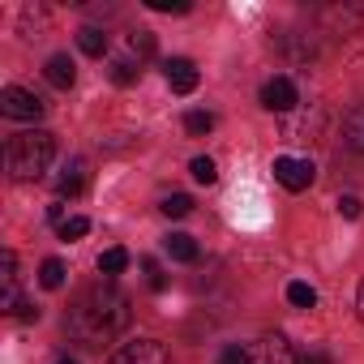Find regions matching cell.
Returning <instances> with one entry per match:
<instances>
[{
    "instance_id": "6da1fadb",
    "label": "cell",
    "mask_w": 364,
    "mask_h": 364,
    "mask_svg": "<svg viewBox=\"0 0 364 364\" xmlns=\"http://www.w3.org/2000/svg\"><path fill=\"white\" fill-rule=\"evenodd\" d=\"M65 330L82 343V347H103L116 334L129 330V296L120 287H86L69 313H65Z\"/></svg>"
},
{
    "instance_id": "7a4b0ae2",
    "label": "cell",
    "mask_w": 364,
    "mask_h": 364,
    "mask_svg": "<svg viewBox=\"0 0 364 364\" xmlns=\"http://www.w3.org/2000/svg\"><path fill=\"white\" fill-rule=\"evenodd\" d=\"M56 159V137L43 133V129H31V133H14L5 141V167L14 180H35L52 167Z\"/></svg>"
},
{
    "instance_id": "3957f363",
    "label": "cell",
    "mask_w": 364,
    "mask_h": 364,
    "mask_svg": "<svg viewBox=\"0 0 364 364\" xmlns=\"http://www.w3.org/2000/svg\"><path fill=\"white\" fill-rule=\"evenodd\" d=\"M48 112V103L26 90V86H5L0 90V116H9V120H39Z\"/></svg>"
},
{
    "instance_id": "277c9868",
    "label": "cell",
    "mask_w": 364,
    "mask_h": 364,
    "mask_svg": "<svg viewBox=\"0 0 364 364\" xmlns=\"http://www.w3.org/2000/svg\"><path fill=\"white\" fill-rule=\"evenodd\" d=\"M313 176H317L313 159H291V154H279L274 159V180H279L287 193H304L313 185Z\"/></svg>"
},
{
    "instance_id": "5b68a950",
    "label": "cell",
    "mask_w": 364,
    "mask_h": 364,
    "mask_svg": "<svg viewBox=\"0 0 364 364\" xmlns=\"http://www.w3.org/2000/svg\"><path fill=\"white\" fill-rule=\"evenodd\" d=\"M107 364H167V351L159 338H137V343H124Z\"/></svg>"
},
{
    "instance_id": "8992f818",
    "label": "cell",
    "mask_w": 364,
    "mask_h": 364,
    "mask_svg": "<svg viewBox=\"0 0 364 364\" xmlns=\"http://www.w3.org/2000/svg\"><path fill=\"white\" fill-rule=\"evenodd\" d=\"M163 73H167V86H171L176 95H193L198 82H202V73H198V65H193L189 56H171V60H163Z\"/></svg>"
},
{
    "instance_id": "52a82bcc",
    "label": "cell",
    "mask_w": 364,
    "mask_h": 364,
    "mask_svg": "<svg viewBox=\"0 0 364 364\" xmlns=\"http://www.w3.org/2000/svg\"><path fill=\"white\" fill-rule=\"evenodd\" d=\"M296 103H300V95H296V82H291V77L279 73V77H270V82L262 86V107H266V112H291Z\"/></svg>"
},
{
    "instance_id": "ba28073f",
    "label": "cell",
    "mask_w": 364,
    "mask_h": 364,
    "mask_svg": "<svg viewBox=\"0 0 364 364\" xmlns=\"http://www.w3.org/2000/svg\"><path fill=\"white\" fill-rule=\"evenodd\" d=\"M249 351H253V364H296L291 343H287L283 334H266V338H262V343H253Z\"/></svg>"
},
{
    "instance_id": "9c48e42d",
    "label": "cell",
    "mask_w": 364,
    "mask_h": 364,
    "mask_svg": "<svg viewBox=\"0 0 364 364\" xmlns=\"http://www.w3.org/2000/svg\"><path fill=\"white\" fill-rule=\"evenodd\" d=\"M82 189H86V159H69L60 167V176H56V193L60 198H77Z\"/></svg>"
},
{
    "instance_id": "30bf717a",
    "label": "cell",
    "mask_w": 364,
    "mask_h": 364,
    "mask_svg": "<svg viewBox=\"0 0 364 364\" xmlns=\"http://www.w3.org/2000/svg\"><path fill=\"white\" fill-rule=\"evenodd\" d=\"M43 77H48L56 90H73V82H77V65H73L65 52H56V56H48V65H43Z\"/></svg>"
},
{
    "instance_id": "8fae6325",
    "label": "cell",
    "mask_w": 364,
    "mask_h": 364,
    "mask_svg": "<svg viewBox=\"0 0 364 364\" xmlns=\"http://www.w3.org/2000/svg\"><path fill=\"white\" fill-rule=\"evenodd\" d=\"M163 249H167L171 262H198V240H193L189 232H171V236H163Z\"/></svg>"
},
{
    "instance_id": "7c38bea8",
    "label": "cell",
    "mask_w": 364,
    "mask_h": 364,
    "mask_svg": "<svg viewBox=\"0 0 364 364\" xmlns=\"http://www.w3.org/2000/svg\"><path fill=\"white\" fill-rule=\"evenodd\" d=\"M343 137H347V146H351V150H360V154H364V103L347 112V120H343Z\"/></svg>"
},
{
    "instance_id": "4fadbf2b",
    "label": "cell",
    "mask_w": 364,
    "mask_h": 364,
    "mask_svg": "<svg viewBox=\"0 0 364 364\" xmlns=\"http://www.w3.org/2000/svg\"><path fill=\"white\" fill-rule=\"evenodd\" d=\"M77 48H82L86 56H103V52H107V35H103L99 26H82V31H77Z\"/></svg>"
},
{
    "instance_id": "5bb4252c",
    "label": "cell",
    "mask_w": 364,
    "mask_h": 364,
    "mask_svg": "<svg viewBox=\"0 0 364 364\" xmlns=\"http://www.w3.org/2000/svg\"><path fill=\"white\" fill-rule=\"evenodd\" d=\"M39 283H43L48 291H60V287H65V262H60V257H48V262L39 266Z\"/></svg>"
},
{
    "instance_id": "9a60e30c",
    "label": "cell",
    "mask_w": 364,
    "mask_h": 364,
    "mask_svg": "<svg viewBox=\"0 0 364 364\" xmlns=\"http://www.w3.org/2000/svg\"><path fill=\"white\" fill-rule=\"evenodd\" d=\"M159 210H163L167 219H185V215L193 210V198H189V193H167V198L159 202Z\"/></svg>"
},
{
    "instance_id": "2e32d148",
    "label": "cell",
    "mask_w": 364,
    "mask_h": 364,
    "mask_svg": "<svg viewBox=\"0 0 364 364\" xmlns=\"http://www.w3.org/2000/svg\"><path fill=\"white\" fill-rule=\"evenodd\" d=\"M124 266H129V253H124V249H107V253H99V274L116 279V274H124Z\"/></svg>"
},
{
    "instance_id": "e0dca14e",
    "label": "cell",
    "mask_w": 364,
    "mask_h": 364,
    "mask_svg": "<svg viewBox=\"0 0 364 364\" xmlns=\"http://www.w3.org/2000/svg\"><path fill=\"white\" fill-rule=\"evenodd\" d=\"M107 77H112L116 86H133V82L141 77V69H137L133 60H112V65H107Z\"/></svg>"
},
{
    "instance_id": "ac0fdd59",
    "label": "cell",
    "mask_w": 364,
    "mask_h": 364,
    "mask_svg": "<svg viewBox=\"0 0 364 364\" xmlns=\"http://www.w3.org/2000/svg\"><path fill=\"white\" fill-rule=\"evenodd\" d=\"M287 304L291 309H317V291L309 283H287Z\"/></svg>"
},
{
    "instance_id": "d6986e66",
    "label": "cell",
    "mask_w": 364,
    "mask_h": 364,
    "mask_svg": "<svg viewBox=\"0 0 364 364\" xmlns=\"http://www.w3.org/2000/svg\"><path fill=\"white\" fill-rule=\"evenodd\" d=\"M189 171H193L198 185H215V180H219V167H215V159H206V154H198V159L189 163Z\"/></svg>"
},
{
    "instance_id": "ffe728a7",
    "label": "cell",
    "mask_w": 364,
    "mask_h": 364,
    "mask_svg": "<svg viewBox=\"0 0 364 364\" xmlns=\"http://www.w3.org/2000/svg\"><path fill=\"white\" fill-rule=\"evenodd\" d=\"M185 129H189L193 137H206V133L215 129V112H202V107L189 112V116H185Z\"/></svg>"
},
{
    "instance_id": "44dd1931",
    "label": "cell",
    "mask_w": 364,
    "mask_h": 364,
    "mask_svg": "<svg viewBox=\"0 0 364 364\" xmlns=\"http://www.w3.org/2000/svg\"><path fill=\"white\" fill-rule=\"evenodd\" d=\"M86 232H90V219H82V215H73V219L60 223V240H82Z\"/></svg>"
},
{
    "instance_id": "7402d4cb",
    "label": "cell",
    "mask_w": 364,
    "mask_h": 364,
    "mask_svg": "<svg viewBox=\"0 0 364 364\" xmlns=\"http://www.w3.org/2000/svg\"><path fill=\"white\" fill-rule=\"evenodd\" d=\"M219 364H253V351L245 343H228L223 355H219Z\"/></svg>"
},
{
    "instance_id": "603a6c76",
    "label": "cell",
    "mask_w": 364,
    "mask_h": 364,
    "mask_svg": "<svg viewBox=\"0 0 364 364\" xmlns=\"http://www.w3.org/2000/svg\"><path fill=\"white\" fill-rule=\"evenodd\" d=\"M129 48H133L137 56H154V31H133V35H129Z\"/></svg>"
},
{
    "instance_id": "cb8c5ba5",
    "label": "cell",
    "mask_w": 364,
    "mask_h": 364,
    "mask_svg": "<svg viewBox=\"0 0 364 364\" xmlns=\"http://www.w3.org/2000/svg\"><path fill=\"white\" fill-rule=\"evenodd\" d=\"M146 9H154V14H189L193 5L189 0H146Z\"/></svg>"
},
{
    "instance_id": "d4e9b609",
    "label": "cell",
    "mask_w": 364,
    "mask_h": 364,
    "mask_svg": "<svg viewBox=\"0 0 364 364\" xmlns=\"http://www.w3.org/2000/svg\"><path fill=\"white\" fill-rule=\"evenodd\" d=\"M338 215H343V219H360V215H364L360 198H351V193H347V198H338Z\"/></svg>"
},
{
    "instance_id": "484cf974",
    "label": "cell",
    "mask_w": 364,
    "mask_h": 364,
    "mask_svg": "<svg viewBox=\"0 0 364 364\" xmlns=\"http://www.w3.org/2000/svg\"><path fill=\"white\" fill-rule=\"evenodd\" d=\"M296 364H334V355H330V351H304Z\"/></svg>"
},
{
    "instance_id": "4316f807",
    "label": "cell",
    "mask_w": 364,
    "mask_h": 364,
    "mask_svg": "<svg viewBox=\"0 0 364 364\" xmlns=\"http://www.w3.org/2000/svg\"><path fill=\"white\" fill-rule=\"evenodd\" d=\"M355 313H360V321H364V283H360V291H355Z\"/></svg>"
},
{
    "instance_id": "83f0119b",
    "label": "cell",
    "mask_w": 364,
    "mask_h": 364,
    "mask_svg": "<svg viewBox=\"0 0 364 364\" xmlns=\"http://www.w3.org/2000/svg\"><path fill=\"white\" fill-rule=\"evenodd\" d=\"M56 364H82V360H69V355H65V360H56Z\"/></svg>"
}]
</instances>
